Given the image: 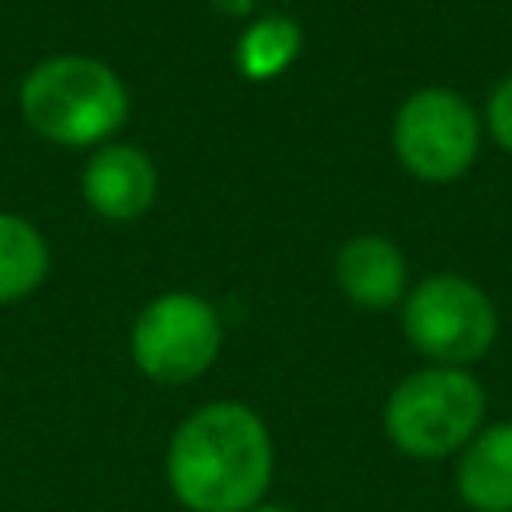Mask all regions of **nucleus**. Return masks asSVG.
Wrapping results in <instances>:
<instances>
[{"label": "nucleus", "instance_id": "9b49d317", "mask_svg": "<svg viewBox=\"0 0 512 512\" xmlns=\"http://www.w3.org/2000/svg\"><path fill=\"white\" fill-rule=\"evenodd\" d=\"M300 24L284 12L256 16L236 40V68L248 80H272L300 56Z\"/></svg>", "mask_w": 512, "mask_h": 512}, {"label": "nucleus", "instance_id": "f257e3e1", "mask_svg": "<svg viewBox=\"0 0 512 512\" xmlns=\"http://www.w3.org/2000/svg\"><path fill=\"white\" fill-rule=\"evenodd\" d=\"M164 476L188 512H252L272 484V432L244 400L200 404L176 424Z\"/></svg>", "mask_w": 512, "mask_h": 512}, {"label": "nucleus", "instance_id": "ddd939ff", "mask_svg": "<svg viewBox=\"0 0 512 512\" xmlns=\"http://www.w3.org/2000/svg\"><path fill=\"white\" fill-rule=\"evenodd\" d=\"M252 512H292V508H284V504H256Z\"/></svg>", "mask_w": 512, "mask_h": 512}, {"label": "nucleus", "instance_id": "f03ea898", "mask_svg": "<svg viewBox=\"0 0 512 512\" xmlns=\"http://www.w3.org/2000/svg\"><path fill=\"white\" fill-rule=\"evenodd\" d=\"M24 124L60 148H100L128 124V84L120 72L84 52H60L32 64L16 92Z\"/></svg>", "mask_w": 512, "mask_h": 512}, {"label": "nucleus", "instance_id": "f8f14e48", "mask_svg": "<svg viewBox=\"0 0 512 512\" xmlns=\"http://www.w3.org/2000/svg\"><path fill=\"white\" fill-rule=\"evenodd\" d=\"M480 120H484V136L504 156H512V72H504L492 84V92H488V100L480 108Z\"/></svg>", "mask_w": 512, "mask_h": 512}, {"label": "nucleus", "instance_id": "20e7f679", "mask_svg": "<svg viewBox=\"0 0 512 512\" xmlns=\"http://www.w3.org/2000/svg\"><path fill=\"white\" fill-rule=\"evenodd\" d=\"M400 328L428 364L472 368L492 352L500 312L496 300L464 272H432L400 300Z\"/></svg>", "mask_w": 512, "mask_h": 512}, {"label": "nucleus", "instance_id": "9d476101", "mask_svg": "<svg viewBox=\"0 0 512 512\" xmlns=\"http://www.w3.org/2000/svg\"><path fill=\"white\" fill-rule=\"evenodd\" d=\"M48 264L52 252L44 232L16 212H0V304L32 296L44 284Z\"/></svg>", "mask_w": 512, "mask_h": 512}, {"label": "nucleus", "instance_id": "6e6552de", "mask_svg": "<svg viewBox=\"0 0 512 512\" xmlns=\"http://www.w3.org/2000/svg\"><path fill=\"white\" fill-rule=\"evenodd\" d=\"M332 276H336L340 296L364 312L400 308V300L412 288L408 260H404L400 244L380 232H360V236L344 240L332 260Z\"/></svg>", "mask_w": 512, "mask_h": 512}, {"label": "nucleus", "instance_id": "0eeeda50", "mask_svg": "<svg viewBox=\"0 0 512 512\" xmlns=\"http://www.w3.org/2000/svg\"><path fill=\"white\" fill-rule=\"evenodd\" d=\"M80 196L100 220L128 224V220H140L156 204L160 172L144 148L108 140V144L92 148V156L80 172Z\"/></svg>", "mask_w": 512, "mask_h": 512}, {"label": "nucleus", "instance_id": "423d86ee", "mask_svg": "<svg viewBox=\"0 0 512 512\" xmlns=\"http://www.w3.org/2000/svg\"><path fill=\"white\" fill-rule=\"evenodd\" d=\"M136 368L156 384H192L200 380L220 348H224V320L212 300L200 292H160L152 296L128 336Z\"/></svg>", "mask_w": 512, "mask_h": 512}, {"label": "nucleus", "instance_id": "7ed1b4c3", "mask_svg": "<svg viewBox=\"0 0 512 512\" xmlns=\"http://www.w3.org/2000/svg\"><path fill=\"white\" fill-rule=\"evenodd\" d=\"M384 436L408 460H448L488 424V392L472 368L424 364L392 384Z\"/></svg>", "mask_w": 512, "mask_h": 512}, {"label": "nucleus", "instance_id": "1a4fd4ad", "mask_svg": "<svg viewBox=\"0 0 512 512\" xmlns=\"http://www.w3.org/2000/svg\"><path fill=\"white\" fill-rule=\"evenodd\" d=\"M452 460V484L464 508L512 512V420H488Z\"/></svg>", "mask_w": 512, "mask_h": 512}, {"label": "nucleus", "instance_id": "39448f33", "mask_svg": "<svg viewBox=\"0 0 512 512\" xmlns=\"http://www.w3.org/2000/svg\"><path fill=\"white\" fill-rule=\"evenodd\" d=\"M484 144L480 108L444 84L416 88L392 116V152L420 184H456L468 176Z\"/></svg>", "mask_w": 512, "mask_h": 512}]
</instances>
